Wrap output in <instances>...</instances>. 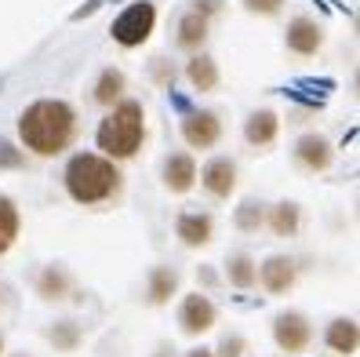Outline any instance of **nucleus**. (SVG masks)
Here are the masks:
<instances>
[{
    "instance_id": "5701e85b",
    "label": "nucleus",
    "mask_w": 360,
    "mask_h": 357,
    "mask_svg": "<svg viewBox=\"0 0 360 357\" xmlns=\"http://www.w3.org/2000/svg\"><path fill=\"white\" fill-rule=\"evenodd\" d=\"M40 292H44L48 299H62L66 296V274L62 270H44V277H40Z\"/></svg>"
},
{
    "instance_id": "412c9836",
    "label": "nucleus",
    "mask_w": 360,
    "mask_h": 357,
    "mask_svg": "<svg viewBox=\"0 0 360 357\" xmlns=\"http://www.w3.org/2000/svg\"><path fill=\"white\" fill-rule=\"evenodd\" d=\"M179 277H175V270H167V266H157L153 274H150V303H167V296L175 292Z\"/></svg>"
},
{
    "instance_id": "f3484780",
    "label": "nucleus",
    "mask_w": 360,
    "mask_h": 357,
    "mask_svg": "<svg viewBox=\"0 0 360 357\" xmlns=\"http://www.w3.org/2000/svg\"><path fill=\"white\" fill-rule=\"evenodd\" d=\"M204 40H207V18L200 11H189L182 23H179V44L193 51V48L204 44Z\"/></svg>"
},
{
    "instance_id": "423d86ee",
    "label": "nucleus",
    "mask_w": 360,
    "mask_h": 357,
    "mask_svg": "<svg viewBox=\"0 0 360 357\" xmlns=\"http://www.w3.org/2000/svg\"><path fill=\"white\" fill-rule=\"evenodd\" d=\"M179 325H182V332H189V335L207 332L211 325H215V306H211V299L200 296V292L186 296V299H182V310H179Z\"/></svg>"
},
{
    "instance_id": "9b49d317",
    "label": "nucleus",
    "mask_w": 360,
    "mask_h": 357,
    "mask_svg": "<svg viewBox=\"0 0 360 357\" xmlns=\"http://www.w3.org/2000/svg\"><path fill=\"white\" fill-rule=\"evenodd\" d=\"M295 154H299V161L309 168V172H324V168L331 164V142L324 135H302L299 146H295Z\"/></svg>"
},
{
    "instance_id": "cd10ccee",
    "label": "nucleus",
    "mask_w": 360,
    "mask_h": 357,
    "mask_svg": "<svg viewBox=\"0 0 360 357\" xmlns=\"http://www.w3.org/2000/svg\"><path fill=\"white\" fill-rule=\"evenodd\" d=\"M244 343H240V335H229V339H222V357H240Z\"/></svg>"
},
{
    "instance_id": "7ed1b4c3",
    "label": "nucleus",
    "mask_w": 360,
    "mask_h": 357,
    "mask_svg": "<svg viewBox=\"0 0 360 357\" xmlns=\"http://www.w3.org/2000/svg\"><path fill=\"white\" fill-rule=\"evenodd\" d=\"M66 190L80 204H98L120 190V172L113 161L98 154H77L66 164Z\"/></svg>"
},
{
    "instance_id": "39448f33",
    "label": "nucleus",
    "mask_w": 360,
    "mask_h": 357,
    "mask_svg": "<svg viewBox=\"0 0 360 357\" xmlns=\"http://www.w3.org/2000/svg\"><path fill=\"white\" fill-rule=\"evenodd\" d=\"M222 135V124L211 110H197V113H186L182 117V139L193 146V150H207V146H215Z\"/></svg>"
},
{
    "instance_id": "20e7f679",
    "label": "nucleus",
    "mask_w": 360,
    "mask_h": 357,
    "mask_svg": "<svg viewBox=\"0 0 360 357\" xmlns=\"http://www.w3.org/2000/svg\"><path fill=\"white\" fill-rule=\"evenodd\" d=\"M153 26H157V8L150 0H139V4H131L113 23V40L120 48H139L142 40L153 33Z\"/></svg>"
},
{
    "instance_id": "aec40b11",
    "label": "nucleus",
    "mask_w": 360,
    "mask_h": 357,
    "mask_svg": "<svg viewBox=\"0 0 360 357\" xmlns=\"http://www.w3.org/2000/svg\"><path fill=\"white\" fill-rule=\"evenodd\" d=\"M269 226H273V234H281V237H291L295 230H299V204H277L273 208V215H269Z\"/></svg>"
},
{
    "instance_id": "6ab92c4d",
    "label": "nucleus",
    "mask_w": 360,
    "mask_h": 357,
    "mask_svg": "<svg viewBox=\"0 0 360 357\" xmlns=\"http://www.w3.org/2000/svg\"><path fill=\"white\" fill-rule=\"evenodd\" d=\"M124 95V73L120 70H102L98 84H95V102L102 106H113V102Z\"/></svg>"
},
{
    "instance_id": "9d476101",
    "label": "nucleus",
    "mask_w": 360,
    "mask_h": 357,
    "mask_svg": "<svg viewBox=\"0 0 360 357\" xmlns=\"http://www.w3.org/2000/svg\"><path fill=\"white\" fill-rule=\"evenodd\" d=\"M321 44H324V33L313 18H295V23L288 26V48L295 55H316Z\"/></svg>"
},
{
    "instance_id": "0eeeda50",
    "label": "nucleus",
    "mask_w": 360,
    "mask_h": 357,
    "mask_svg": "<svg viewBox=\"0 0 360 357\" xmlns=\"http://www.w3.org/2000/svg\"><path fill=\"white\" fill-rule=\"evenodd\" d=\"M273 335H277V343H281V350H288V353H299V350H306V343H309V321L302 318V313H281L277 321H273Z\"/></svg>"
},
{
    "instance_id": "a878e982",
    "label": "nucleus",
    "mask_w": 360,
    "mask_h": 357,
    "mask_svg": "<svg viewBox=\"0 0 360 357\" xmlns=\"http://www.w3.org/2000/svg\"><path fill=\"white\" fill-rule=\"evenodd\" d=\"M51 339H55L62 350H70V346L77 343V328H73V325H62V328H55V332H51Z\"/></svg>"
},
{
    "instance_id": "c85d7f7f",
    "label": "nucleus",
    "mask_w": 360,
    "mask_h": 357,
    "mask_svg": "<svg viewBox=\"0 0 360 357\" xmlns=\"http://www.w3.org/2000/svg\"><path fill=\"white\" fill-rule=\"evenodd\" d=\"M189 357H215L211 350H189Z\"/></svg>"
},
{
    "instance_id": "dca6fc26",
    "label": "nucleus",
    "mask_w": 360,
    "mask_h": 357,
    "mask_svg": "<svg viewBox=\"0 0 360 357\" xmlns=\"http://www.w3.org/2000/svg\"><path fill=\"white\" fill-rule=\"evenodd\" d=\"M328 346L335 353H353L356 350V321L349 318H338L328 325Z\"/></svg>"
},
{
    "instance_id": "4be33fe9",
    "label": "nucleus",
    "mask_w": 360,
    "mask_h": 357,
    "mask_svg": "<svg viewBox=\"0 0 360 357\" xmlns=\"http://www.w3.org/2000/svg\"><path fill=\"white\" fill-rule=\"evenodd\" d=\"M229 281L237 284V288H251V284L259 281V270H255V263H251V256H244V251H240V256L229 259Z\"/></svg>"
},
{
    "instance_id": "393cba45",
    "label": "nucleus",
    "mask_w": 360,
    "mask_h": 357,
    "mask_svg": "<svg viewBox=\"0 0 360 357\" xmlns=\"http://www.w3.org/2000/svg\"><path fill=\"white\" fill-rule=\"evenodd\" d=\"M22 164H26L22 150H15L8 139H0V168H22Z\"/></svg>"
},
{
    "instance_id": "6e6552de",
    "label": "nucleus",
    "mask_w": 360,
    "mask_h": 357,
    "mask_svg": "<svg viewBox=\"0 0 360 357\" xmlns=\"http://www.w3.org/2000/svg\"><path fill=\"white\" fill-rule=\"evenodd\" d=\"M200 182H204V190L211 197H229L233 186H237V168H233V161H226V157H215V161L204 164Z\"/></svg>"
},
{
    "instance_id": "bb28decb",
    "label": "nucleus",
    "mask_w": 360,
    "mask_h": 357,
    "mask_svg": "<svg viewBox=\"0 0 360 357\" xmlns=\"http://www.w3.org/2000/svg\"><path fill=\"white\" fill-rule=\"evenodd\" d=\"M248 11H259V15H277L284 0H244Z\"/></svg>"
},
{
    "instance_id": "2eb2a0df",
    "label": "nucleus",
    "mask_w": 360,
    "mask_h": 357,
    "mask_svg": "<svg viewBox=\"0 0 360 357\" xmlns=\"http://www.w3.org/2000/svg\"><path fill=\"white\" fill-rule=\"evenodd\" d=\"M186 77H189V84H193L197 92H211V88L219 84V66H215V58H207V55L189 58Z\"/></svg>"
},
{
    "instance_id": "b1692460",
    "label": "nucleus",
    "mask_w": 360,
    "mask_h": 357,
    "mask_svg": "<svg viewBox=\"0 0 360 357\" xmlns=\"http://www.w3.org/2000/svg\"><path fill=\"white\" fill-rule=\"evenodd\" d=\"M262 204H255V201H244L240 208H237V226L240 230H259L262 226Z\"/></svg>"
},
{
    "instance_id": "ddd939ff",
    "label": "nucleus",
    "mask_w": 360,
    "mask_h": 357,
    "mask_svg": "<svg viewBox=\"0 0 360 357\" xmlns=\"http://www.w3.org/2000/svg\"><path fill=\"white\" fill-rule=\"evenodd\" d=\"M259 281H262L269 292H288V288L295 284V263H291V259H284V256L266 259V263H262V270H259Z\"/></svg>"
},
{
    "instance_id": "f8f14e48",
    "label": "nucleus",
    "mask_w": 360,
    "mask_h": 357,
    "mask_svg": "<svg viewBox=\"0 0 360 357\" xmlns=\"http://www.w3.org/2000/svg\"><path fill=\"white\" fill-rule=\"evenodd\" d=\"M175 230H179V237H182V244H207L211 241V230H215V223H211V215H200V212H182L179 215V223H175Z\"/></svg>"
},
{
    "instance_id": "c756f323",
    "label": "nucleus",
    "mask_w": 360,
    "mask_h": 357,
    "mask_svg": "<svg viewBox=\"0 0 360 357\" xmlns=\"http://www.w3.org/2000/svg\"><path fill=\"white\" fill-rule=\"evenodd\" d=\"M0 350H4V343H0Z\"/></svg>"
},
{
    "instance_id": "1a4fd4ad",
    "label": "nucleus",
    "mask_w": 360,
    "mask_h": 357,
    "mask_svg": "<svg viewBox=\"0 0 360 357\" xmlns=\"http://www.w3.org/2000/svg\"><path fill=\"white\" fill-rule=\"evenodd\" d=\"M164 182H167V190L172 194H186L189 186L197 182V164L189 154H172L164 161Z\"/></svg>"
},
{
    "instance_id": "4468645a",
    "label": "nucleus",
    "mask_w": 360,
    "mask_h": 357,
    "mask_svg": "<svg viewBox=\"0 0 360 357\" xmlns=\"http://www.w3.org/2000/svg\"><path fill=\"white\" fill-rule=\"evenodd\" d=\"M277 128H281L277 113H273V110H259V113H251V117H248L244 135H248L251 146H269L273 139H277Z\"/></svg>"
},
{
    "instance_id": "a211bd4d",
    "label": "nucleus",
    "mask_w": 360,
    "mask_h": 357,
    "mask_svg": "<svg viewBox=\"0 0 360 357\" xmlns=\"http://www.w3.org/2000/svg\"><path fill=\"white\" fill-rule=\"evenodd\" d=\"M15 237H18V208L11 197L0 194V256L15 244Z\"/></svg>"
},
{
    "instance_id": "f03ea898",
    "label": "nucleus",
    "mask_w": 360,
    "mask_h": 357,
    "mask_svg": "<svg viewBox=\"0 0 360 357\" xmlns=\"http://www.w3.org/2000/svg\"><path fill=\"white\" fill-rule=\"evenodd\" d=\"M146 139V110L142 102L135 99H124L120 106H113V113L98 124L95 142L98 150L105 154V161H124V157H135V150Z\"/></svg>"
},
{
    "instance_id": "f257e3e1",
    "label": "nucleus",
    "mask_w": 360,
    "mask_h": 357,
    "mask_svg": "<svg viewBox=\"0 0 360 357\" xmlns=\"http://www.w3.org/2000/svg\"><path fill=\"white\" fill-rule=\"evenodd\" d=\"M18 135H22L26 150L40 157H58L62 150H70L77 135V113L62 99H40L18 117Z\"/></svg>"
}]
</instances>
